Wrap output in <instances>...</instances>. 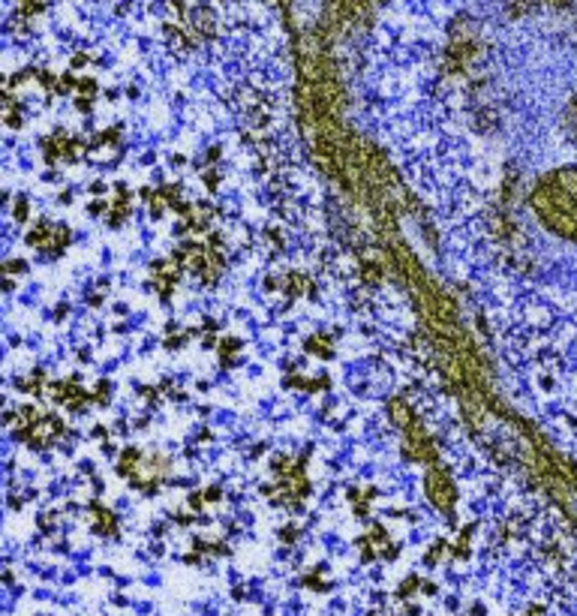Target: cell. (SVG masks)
<instances>
[{
	"instance_id": "cell-1",
	"label": "cell",
	"mask_w": 577,
	"mask_h": 616,
	"mask_svg": "<svg viewBox=\"0 0 577 616\" xmlns=\"http://www.w3.org/2000/svg\"><path fill=\"white\" fill-rule=\"evenodd\" d=\"M418 583H421L418 577H406V580H403V586H400V592H397V598H409L412 592H418Z\"/></svg>"
}]
</instances>
